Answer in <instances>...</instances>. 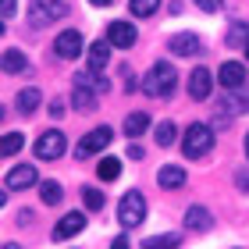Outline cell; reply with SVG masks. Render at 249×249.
Listing matches in <instances>:
<instances>
[{
  "mask_svg": "<svg viewBox=\"0 0 249 249\" xmlns=\"http://www.w3.org/2000/svg\"><path fill=\"white\" fill-rule=\"evenodd\" d=\"M210 224H213V213L207 207H189L185 210V228L189 231H207Z\"/></svg>",
  "mask_w": 249,
  "mask_h": 249,
  "instance_id": "14",
  "label": "cell"
},
{
  "mask_svg": "<svg viewBox=\"0 0 249 249\" xmlns=\"http://www.w3.org/2000/svg\"><path fill=\"white\" fill-rule=\"evenodd\" d=\"M82 228H86V213H78V210L64 213V217L57 221V228H53V242H64V239H71V235H78Z\"/></svg>",
  "mask_w": 249,
  "mask_h": 249,
  "instance_id": "7",
  "label": "cell"
},
{
  "mask_svg": "<svg viewBox=\"0 0 249 249\" xmlns=\"http://www.w3.org/2000/svg\"><path fill=\"white\" fill-rule=\"evenodd\" d=\"M21 142H25V139H21V132H7L4 139H0V153H4V157H15V153L21 150Z\"/></svg>",
  "mask_w": 249,
  "mask_h": 249,
  "instance_id": "25",
  "label": "cell"
},
{
  "mask_svg": "<svg viewBox=\"0 0 249 249\" xmlns=\"http://www.w3.org/2000/svg\"><path fill=\"white\" fill-rule=\"evenodd\" d=\"M246 82V64H239V61H228V64H221V86L228 89H239Z\"/></svg>",
  "mask_w": 249,
  "mask_h": 249,
  "instance_id": "13",
  "label": "cell"
},
{
  "mask_svg": "<svg viewBox=\"0 0 249 249\" xmlns=\"http://www.w3.org/2000/svg\"><path fill=\"white\" fill-rule=\"evenodd\" d=\"M15 11H18L15 0H0V15H4V21H7V18H15Z\"/></svg>",
  "mask_w": 249,
  "mask_h": 249,
  "instance_id": "30",
  "label": "cell"
},
{
  "mask_svg": "<svg viewBox=\"0 0 249 249\" xmlns=\"http://www.w3.org/2000/svg\"><path fill=\"white\" fill-rule=\"evenodd\" d=\"M82 199H86V207H89V210H100V207H104V192H100V189H86V192H82Z\"/></svg>",
  "mask_w": 249,
  "mask_h": 249,
  "instance_id": "28",
  "label": "cell"
},
{
  "mask_svg": "<svg viewBox=\"0 0 249 249\" xmlns=\"http://www.w3.org/2000/svg\"><path fill=\"white\" fill-rule=\"evenodd\" d=\"M39 104H43V93H39L36 86H25L18 93V110H21V114H36Z\"/></svg>",
  "mask_w": 249,
  "mask_h": 249,
  "instance_id": "17",
  "label": "cell"
},
{
  "mask_svg": "<svg viewBox=\"0 0 249 249\" xmlns=\"http://www.w3.org/2000/svg\"><path fill=\"white\" fill-rule=\"evenodd\" d=\"M146 128H150V118H146V114H139V110H135V114H128V118H124V132H128L132 139H135V135H142Z\"/></svg>",
  "mask_w": 249,
  "mask_h": 249,
  "instance_id": "22",
  "label": "cell"
},
{
  "mask_svg": "<svg viewBox=\"0 0 249 249\" xmlns=\"http://www.w3.org/2000/svg\"><path fill=\"white\" fill-rule=\"evenodd\" d=\"M75 107L78 110H93L96 107V96H93V89H89V86H82V82H75Z\"/></svg>",
  "mask_w": 249,
  "mask_h": 249,
  "instance_id": "21",
  "label": "cell"
},
{
  "mask_svg": "<svg viewBox=\"0 0 249 249\" xmlns=\"http://www.w3.org/2000/svg\"><path fill=\"white\" fill-rule=\"evenodd\" d=\"M68 11V4L64 0H47V4H39V11H32V25H47V21H53V18H61Z\"/></svg>",
  "mask_w": 249,
  "mask_h": 249,
  "instance_id": "12",
  "label": "cell"
},
{
  "mask_svg": "<svg viewBox=\"0 0 249 249\" xmlns=\"http://www.w3.org/2000/svg\"><path fill=\"white\" fill-rule=\"evenodd\" d=\"M182 235H157V239H146V249H164V246H178Z\"/></svg>",
  "mask_w": 249,
  "mask_h": 249,
  "instance_id": "27",
  "label": "cell"
},
{
  "mask_svg": "<svg viewBox=\"0 0 249 249\" xmlns=\"http://www.w3.org/2000/svg\"><path fill=\"white\" fill-rule=\"evenodd\" d=\"M213 89V75L207 71V68H196V71L189 75V96L192 100H207Z\"/></svg>",
  "mask_w": 249,
  "mask_h": 249,
  "instance_id": "10",
  "label": "cell"
},
{
  "mask_svg": "<svg viewBox=\"0 0 249 249\" xmlns=\"http://www.w3.org/2000/svg\"><path fill=\"white\" fill-rule=\"evenodd\" d=\"M196 7H199V11H207V15H213V11H221V7H224V0H196Z\"/></svg>",
  "mask_w": 249,
  "mask_h": 249,
  "instance_id": "29",
  "label": "cell"
},
{
  "mask_svg": "<svg viewBox=\"0 0 249 249\" xmlns=\"http://www.w3.org/2000/svg\"><path fill=\"white\" fill-rule=\"evenodd\" d=\"M249 43V29L242 25V21H235V25L228 29V47H246Z\"/></svg>",
  "mask_w": 249,
  "mask_h": 249,
  "instance_id": "26",
  "label": "cell"
},
{
  "mask_svg": "<svg viewBox=\"0 0 249 249\" xmlns=\"http://www.w3.org/2000/svg\"><path fill=\"white\" fill-rule=\"evenodd\" d=\"M142 153H146V150H142L139 142H132V146H128V157H132V160H142Z\"/></svg>",
  "mask_w": 249,
  "mask_h": 249,
  "instance_id": "32",
  "label": "cell"
},
{
  "mask_svg": "<svg viewBox=\"0 0 249 249\" xmlns=\"http://www.w3.org/2000/svg\"><path fill=\"white\" fill-rule=\"evenodd\" d=\"M0 64H4L7 75H21V71H25V53H21V50H4V61H0Z\"/></svg>",
  "mask_w": 249,
  "mask_h": 249,
  "instance_id": "19",
  "label": "cell"
},
{
  "mask_svg": "<svg viewBox=\"0 0 249 249\" xmlns=\"http://www.w3.org/2000/svg\"><path fill=\"white\" fill-rule=\"evenodd\" d=\"M39 196H43L47 207H57V203L64 199V189H61L57 182H50V178H43V182H39Z\"/></svg>",
  "mask_w": 249,
  "mask_h": 249,
  "instance_id": "18",
  "label": "cell"
},
{
  "mask_svg": "<svg viewBox=\"0 0 249 249\" xmlns=\"http://www.w3.org/2000/svg\"><path fill=\"white\" fill-rule=\"evenodd\" d=\"M182 150H185L189 160L207 157V153L213 150V128H210V124H203V121L189 124V128H185V139H182Z\"/></svg>",
  "mask_w": 249,
  "mask_h": 249,
  "instance_id": "2",
  "label": "cell"
},
{
  "mask_svg": "<svg viewBox=\"0 0 249 249\" xmlns=\"http://www.w3.org/2000/svg\"><path fill=\"white\" fill-rule=\"evenodd\" d=\"M53 53L64 61H75L78 53H82V32H75V29H64L57 39H53Z\"/></svg>",
  "mask_w": 249,
  "mask_h": 249,
  "instance_id": "6",
  "label": "cell"
},
{
  "mask_svg": "<svg viewBox=\"0 0 249 249\" xmlns=\"http://www.w3.org/2000/svg\"><path fill=\"white\" fill-rule=\"evenodd\" d=\"M89 4H93V7H107L110 0H89Z\"/></svg>",
  "mask_w": 249,
  "mask_h": 249,
  "instance_id": "33",
  "label": "cell"
},
{
  "mask_svg": "<svg viewBox=\"0 0 249 249\" xmlns=\"http://www.w3.org/2000/svg\"><path fill=\"white\" fill-rule=\"evenodd\" d=\"M110 47H114L110 39H96L93 47L86 50V61H89V68H93V71H104V68H107V61H110Z\"/></svg>",
  "mask_w": 249,
  "mask_h": 249,
  "instance_id": "11",
  "label": "cell"
},
{
  "mask_svg": "<svg viewBox=\"0 0 249 249\" xmlns=\"http://www.w3.org/2000/svg\"><path fill=\"white\" fill-rule=\"evenodd\" d=\"M246 57H249V43H246Z\"/></svg>",
  "mask_w": 249,
  "mask_h": 249,
  "instance_id": "35",
  "label": "cell"
},
{
  "mask_svg": "<svg viewBox=\"0 0 249 249\" xmlns=\"http://www.w3.org/2000/svg\"><path fill=\"white\" fill-rule=\"evenodd\" d=\"M175 135H178L175 121H160V124H157V132H153V139H157V146H171Z\"/></svg>",
  "mask_w": 249,
  "mask_h": 249,
  "instance_id": "23",
  "label": "cell"
},
{
  "mask_svg": "<svg viewBox=\"0 0 249 249\" xmlns=\"http://www.w3.org/2000/svg\"><path fill=\"white\" fill-rule=\"evenodd\" d=\"M146 217V199H142V192H124L121 203H118V224L121 228H139Z\"/></svg>",
  "mask_w": 249,
  "mask_h": 249,
  "instance_id": "3",
  "label": "cell"
},
{
  "mask_svg": "<svg viewBox=\"0 0 249 249\" xmlns=\"http://www.w3.org/2000/svg\"><path fill=\"white\" fill-rule=\"evenodd\" d=\"M128 7H132V15H135V18H150V15H157L160 0H128Z\"/></svg>",
  "mask_w": 249,
  "mask_h": 249,
  "instance_id": "24",
  "label": "cell"
},
{
  "mask_svg": "<svg viewBox=\"0 0 249 249\" xmlns=\"http://www.w3.org/2000/svg\"><path fill=\"white\" fill-rule=\"evenodd\" d=\"M110 139H114V132H110L107 128V124H100V128H93V132H89V135H82V142H78V157H82V160H86V157H93V153H100V150H104V146H110Z\"/></svg>",
  "mask_w": 249,
  "mask_h": 249,
  "instance_id": "5",
  "label": "cell"
},
{
  "mask_svg": "<svg viewBox=\"0 0 249 249\" xmlns=\"http://www.w3.org/2000/svg\"><path fill=\"white\" fill-rule=\"evenodd\" d=\"M36 178L39 175H36V167H32V164H18L15 171L7 175V189H29Z\"/></svg>",
  "mask_w": 249,
  "mask_h": 249,
  "instance_id": "16",
  "label": "cell"
},
{
  "mask_svg": "<svg viewBox=\"0 0 249 249\" xmlns=\"http://www.w3.org/2000/svg\"><path fill=\"white\" fill-rule=\"evenodd\" d=\"M167 47H171V53H178V57H196L203 50V43H199L196 32H182V36H171Z\"/></svg>",
  "mask_w": 249,
  "mask_h": 249,
  "instance_id": "9",
  "label": "cell"
},
{
  "mask_svg": "<svg viewBox=\"0 0 249 249\" xmlns=\"http://www.w3.org/2000/svg\"><path fill=\"white\" fill-rule=\"evenodd\" d=\"M246 157H249V132H246Z\"/></svg>",
  "mask_w": 249,
  "mask_h": 249,
  "instance_id": "34",
  "label": "cell"
},
{
  "mask_svg": "<svg viewBox=\"0 0 249 249\" xmlns=\"http://www.w3.org/2000/svg\"><path fill=\"white\" fill-rule=\"evenodd\" d=\"M107 39L114 43V47H121V50L135 47V25L132 21H110L107 25Z\"/></svg>",
  "mask_w": 249,
  "mask_h": 249,
  "instance_id": "8",
  "label": "cell"
},
{
  "mask_svg": "<svg viewBox=\"0 0 249 249\" xmlns=\"http://www.w3.org/2000/svg\"><path fill=\"white\" fill-rule=\"evenodd\" d=\"M64 146H68L64 132L50 128V132H43L39 139H36V157H39V160H57V157L64 153Z\"/></svg>",
  "mask_w": 249,
  "mask_h": 249,
  "instance_id": "4",
  "label": "cell"
},
{
  "mask_svg": "<svg viewBox=\"0 0 249 249\" xmlns=\"http://www.w3.org/2000/svg\"><path fill=\"white\" fill-rule=\"evenodd\" d=\"M142 89H146V96H171L175 89H178V71H175V64H153L150 68V75L142 78Z\"/></svg>",
  "mask_w": 249,
  "mask_h": 249,
  "instance_id": "1",
  "label": "cell"
},
{
  "mask_svg": "<svg viewBox=\"0 0 249 249\" xmlns=\"http://www.w3.org/2000/svg\"><path fill=\"white\" fill-rule=\"evenodd\" d=\"M157 185L160 189H182L185 185V171L175 167V164H164L160 171H157Z\"/></svg>",
  "mask_w": 249,
  "mask_h": 249,
  "instance_id": "15",
  "label": "cell"
},
{
  "mask_svg": "<svg viewBox=\"0 0 249 249\" xmlns=\"http://www.w3.org/2000/svg\"><path fill=\"white\" fill-rule=\"evenodd\" d=\"M118 175H121V160H118V157H104V160H100V167H96V178L114 182Z\"/></svg>",
  "mask_w": 249,
  "mask_h": 249,
  "instance_id": "20",
  "label": "cell"
},
{
  "mask_svg": "<svg viewBox=\"0 0 249 249\" xmlns=\"http://www.w3.org/2000/svg\"><path fill=\"white\" fill-rule=\"evenodd\" d=\"M235 185H239L242 192H249V167H242V171H235Z\"/></svg>",
  "mask_w": 249,
  "mask_h": 249,
  "instance_id": "31",
  "label": "cell"
}]
</instances>
